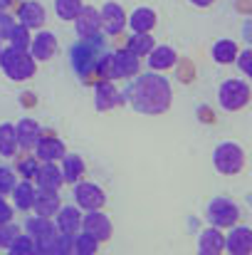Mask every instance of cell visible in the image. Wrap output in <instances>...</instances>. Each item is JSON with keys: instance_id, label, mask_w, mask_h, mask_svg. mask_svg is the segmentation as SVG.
I'll use <instances>...</instances> for the list:
<instances>
[{"instance_id": "6da1fadb", "label": "cell", "mask_w": 252, "mask_h": 255, "mask_svg": "<svg viewBox=\"0 0 252 255\" xmlns=\"http://www.w3.org/2000/svg\"><path fill=\"white\" fill-rule=\"evenodd\" d=\"M121 99H126V104L139 112V114H164L168 112L170 102H173V89L170 82L161 72H146V75H136V80L124 89Z\"/></svg>"}, {"instance_id": "7a4b0ae2", "label": "cell", "mask_w": 252, "mask_h": 255, "mask_svg": "<svg viewBox=\"0 0 252 255\" xmlns=\"http://www.w3.org/2000/svg\"><path fill=\"white\" fill-rule=\"evenodd\" d=\"M104 37L101 35H94V37H80V42L70 50V60H72V70L86 77L96 70L99 60L104 57Z\"/></svg>"}, {"instance_id": "3957f363", "label": "cell", "mask_w": 252, "mask_h": 255, "mask_svg": "<svg viewBox=\"0 0 252 255\" xmlns=\"http://www.w3.org/2000/svg\"><path fill=\"white\" fill-rule=\"evenodd\" d=\"M139 57L134 52H129L126 47L124 50H116V52H109L99 60L96 70L104 75V80H126V77H136L139 75Z\"/></svg>"}, {"instance_id": "277c9868", "label": "cell", "mask_w": 252, "mask_h": 255, "mask_svg": "<svg viewBox=\"0 0 252 255\" xmlns=\"http://www.w3.org/2000/svg\"><path fill=\"white\" fill-rule=\"evenodd\" d=\"M0 70L5 72L7 80H12V82H25V80L35 77L37 65H35V60L30 57V52L5 47V50H0Z\"/></svg>"}, {"instance_id": "5b68a950", "label": "cell", "mask_w": 252, "mask_h": 255, "mask_svg": "<svg viewBox=\"0 0 252 255\" xmlns=\"http://www.w3.org/2000/svg\"><path fill=\"white\" fill-rule=\"evenodd\" d=\"M213 164H215L218 173L235 176L245 169V151L235 141H220L213 151Z\"/></svg>"}, {"instance_id": "8992f818", "label": "cell", "mask_w": 252, "mask_h": 255, "mask_svg": "<svg viewBox=\"0 0 252 255\" xmlns=\"http://www.w3.org/2000/svg\"><path fill=\"white\" fill-rule=\"evenodd\" d=\"M250 85L248 80H240V77H233V80H225L220 85L218 92V99H220V107L225 112H240L250 104Z\"/></svg>"}, {"instance_id": "52a82bcc", "label": "cell", "mask_w": 252, "mask_h": 255, "mask_svg": "<svg viewBox=\"0 0 252 255\" xmlns=\"http://www.w3.org/2000/svg\"><path fill=\"white\" fill-rule=\"evenodd\" d=\"M240 218V208L235 201L225 198V196H215L210 203H208V221L215 226V228H233Z\"/></svg>"}, {"instance_id": "ba28073f", "label": "cell", "mask_w": 252, "mask_h": 255, "mask_svg": "<svg viewBox=\"0 0 252 255\" xmlns=\"http://www.w3.org/2000/svg\"><path fill=\"white\" fill-rule=\"evenodd\" d=\"M75 201L80 211H101V206L106 203V193L91 181H77Z\"/></svg>"}, {"instance_id": "9c48e42d", "label": "cell", "mask_w": 252, "mask_h": 255, "mask_svg": "<svg viewBox=\"0 0 252 255\" xmlns=\"http://www.w3.org/2000/svg\"><path fill=\"white\" fill-rule=\"evenodd\" d=\"M80 231H84L86 236H91L96 243H104V241L111 238L114 226H111V218L106 213H101V211H86V216H82V228Z\"/></svg>"}, {"instance_id": "30bf717a", "label": "cell", "mask_w": 252, "mask_h": 255, "mask_svg": "<svg viewBox=\"0 0 252 255\" xmlns=\"http://www.w3.org/2000/svg\"><path fill=\"white\" fill-rule=\"evenodd\" d=\"M228 255H252V231L248 226H233L225 236Z\"/></svg>"}, {"instance_id": "8fae6325", "label": "cell", "mask_w": 252, "mask_h": 255, "mask_svg": "<svg viewBox=\"0 0 252 255\" xmlns=\"http://www.w3.org/2000/svg\"><path fill=\"white\" fill-rule=\"evenodd\" d=\"M99 20L101 30H106L109 35H119L126 27V12L119 2H104V7L99 10Z\"/></svg>"}, {"instance_id": "7c38bea8", "label": "cell", "mask_w": 252, "mask_h": 255, "mask_svg": "<svg viewBox=\"0 0 252 255\" xmlns=\"http://www.w3.org/2000/svg\"><path fill=\"white\" fill-rule=\"evenodd\" d=\"M17 20H20V25H25L27 30H40V27L47 22V12H45L42 2H37V0H27V2L20 5V10H17Z\"/></svg>"}, {"instance_id": "4fadbf2b", "label": "cell", "mask_w": 252, "mask_h": 255, "mask_svg": "<svg viewBox=\"0 0 252 255\" xmlns=\"http://www.w3.org/2000/svg\"><path fill=\"white\" fill-rule=\"evenodd\" d=\"M62 201H60V193L57 191H47V188H40L35 191V198H32V206L35 208V216H45V218H55V213L60 211Z\"/></svg>"}, {"instance_id": "5bb4252c", "label": "cell", "mask_w": 252, "mask_h": 255, "mask_svg": "<svg viewBox=\"0 0 252 255\" xmlns=\"http://www.w3.org/2000/svg\"><path fill=\"white\" fill-rule=\"evenodd\" d=\"M35 183L47 191H60L65 186V178H62V171L57 164L42 161V164H37V171H35Z\"/></svg>"}, {"instance_id": "9a60e30c", "label": "cell", "mask_w": 252, "mask_h": 255, "mask_svg": "<svg viewBox=\"0 0 252 255\" xmlns=\"http://www.w3.org/2000/svg\"><path fill=\"white\" fill-rule=\"evenodd\" d=\"M27 52H30L32 60H50L57 52V37L52 32H47V30H40L35 35V40H30Z\"/></svg>"}, {"instance_id": "2e32d148", "label": "cell", "mask_w": 252, "mask_h": 255, "mask_svg": "<svg viewBox=\"0 0 252 255\" xmlns=\"http://www.w3.org/2000/svg\"><path fill=\"white\" fill-rule=\"evenodd\" d=\"M55 216H57L55 228L60 233H67V236L80 233V228H82V211L77 206H60V211Z\"/></svg>"}, {"instance_id": "e0dca14e", "label": "cell", "mask_w": 252, "mask_h": 255, "mask_svg": "<svg viewBox=\"0 0 252 255\" xmlns=\"http://www.w3.org/2000/svg\"><path fill=\"white\" fill-rule=\"evenodd\" d=\"M75 27H77V35H80V37H94V35H101L99 10L84 5L82 10L77 12V17H75Z\"/></svg>"}, {"instance_id": "ac0fdd59", "label": "cell", "mask_w": 252, "mask_h": 255, "mask_svg": "<svg viewBox=\"0 0 252 255\" xmlns=\"http://www.w3.org/2000/svg\"><path fill=\"white\" fill-rule=\"evenodd\" d=\"M119 104H121V92L111 85L109 80L96 85V89H94V107H96V112H109V109H114Z\"/></svg>"}, {"instance_id": "d6986e66", "label": "cell", "mask_w": 252, "mask_h": 255, "mask_svg": "<svg viewBox=\"0 0 252 255\" xmlns=\"http://www.w3.org/2000/svg\"><path fill=\"white\" fill-rule=\"evenodd\" d=\"M225 251V236L220 228H205L198 238V255H223Z\"/></svg>"}, {"instance_id": "ffe728a7", "label": "cell", "mask_w": 252, "mask_h": 255, "mask_svg": "<svg viewBox=\"0 0 252 255\" xmlns=\"http://www.w3.org/2000/svg\"><path fill=\"white\" fill-rule=\"evenodd\" d=\"M42 136V129L35 119H20L15 124V139H17V146H25V149H32Z\"/></svg>"}, {"instance_id": "44dd1931", "label": "cell", "mask_w": 252, "mask_h": 255, "mask_svg": "<svg viewBox=\"0 0 252 255\" xmlns=\"http://www.w3.org/2000/svg\"><path fill=\"white\" fill-rule=\"evenodd\" d=\"M67 151H65V144L60 141V139H55V136H40V141L35 144V156L40 159V161H50V164H55V161H60L62 156H65Z\"/></svg>"}, {"instance_id": "7402d4cb", "label": "cell", "mask_w": 252, "mask_h": 255, "mask_svg": "<svg viewBox=\"0 0 252 255\" xmlns=\"http://www.w3.org/2000/svg\"><path fill=\"white\" fill-rule=\"evenodd\" d=\"M52 233H57L55 228V221L52 218H45V216H32L25 221V236H30L32 241H45L50 238Z\"/></svg>"}, {"instance_id": "603a6c76", "label": "cell", "mask_w": 252, "mask_h": 255, "mask_svg": "<svg viewBox=\"0 0 252 255\" xmlns=\"http://www.w3.org/2000/svg\"><path fill=\"white\" fill-rule=\"evenodd\" d=\"M175 62H178V55H175V50L168 47V45H159V47H154V50L149 52V67H151L154 72H166Z\"/></svg>"}, {"instance_id": "cb8c5ba5", "label": "cell", "mask_w": 252, "mask_h": 255, "mask_svg": "<svg viewBox=\"0 0 252 255\" xmlns=\"http://www.w3.org/2000/svg\"><path fill=\"white\" fill-rule=\"evenodd\" d=\"M156 22H159V15H156V10H151V7H136L131 15H129V27L134 30V32H151L154 27H156Z\"/></svg>"}, {"instance_id": "d4e9b609", "label": "cell", "mask_w": 252, "mask_h": 255, "mask_svg": "<svg viewBox=\"0 0 252 255\" xmlns=\"http://www.w3.org/2000/svg\"><path fill=\"white\" fill-rule=\"evenodd\" d=\"M10 196H12V203H15L17 211H30L32 198H35V186L30 183V178H25V181H15Z\"/></svg>"}, {"instance_id": "484cf974", "label": "cell", "mask_w": 252, "mask_h": 255, "mask_svg": "<svg viewBox=\"0 0 252 255\" xmlns=\"http://www.w3.org/2000/svg\"><path fill=\"white\" fill-rule=\"evenodd\" d=\"M60 161H62L60 171H62L65 183H77V181L84 176V169H86V166H84L82 156H77V154H65Z\"/></svg>"}, {"instance_id": "4316f807", "label": "cell", "mask_w": 252, "mask_h": 255, "mask_svg": "<svg viewBox=\"0 0 252 255\" xmlns=\"http://www.w3.org/2000/svg\"><path fill=\"white\" fill-rule=\"evenodd\" d=\"M238 42H233V40H218L215 45H213V60L215 62H220V65H233L235 62V57H238Z\"/></svg>"}, {"instance_id": "83f0119b", "label": "cell", "mask_w": 252, "mask_h": 255, "mask_svg": "<svg viewBox=\"0 0 252 255\" xmlns=\"http://www.w3.org/2000/svg\"><path fill=\"white\" fill-rule=\"evenodd\" d=\"M154 37H151V32H134L131 37H129V42H126V50L129 52H134L136 57H144V55H149L151 50H154Z\"/></svg>"}, {"instance_id": "f1b7e54d", "label": "cell", "mask_w": 252, "mask_h": 255, "mask_svg": "<svg viewBox=\"0 0 252 255\" xmlns=\"http://www.w3.org/2000/svg\"><path fill=\"white\" fill-rule=\"evenodd\" d=\"M17 151V139H15V124H0V156L10 159Z\"/></svg>"}, {"instance_id": "f546056e", "label": "cell", "mask_w": 252, "mask_h": 255, "mask_svg": "<svg viewBox=\"0 0 252 255\" xmlns=\"http://www.w3.org/2000/svg\"><path fill=\"white\" fill-rule=\"evenodd\" d=\"M96 251H99V243L84 231L72 236V255H96Z\"/></svg>"}, {"instance_id": "4dcf8cb0", "label": "cell", "mask_w": 252, "mask_h": 255, "mask_svg": "<svg viewBox=\"0 0 252 255\" xmlns=\"http://www.w3.org/2000/svg\"><path fill=\"white\" fill-rule=\"evenodd\" d=\"M30 40H32L30 30H27L25 25L15 22V25H12V30H10V35H7V42H10V47H12V50H25V52H27V47H30Z\"/></svg>"}, {"instance_id": "1f68e13d", "label": "cell", "mask_w": 252, "mask_h": 255, "mask_svg": "<svg viewBox=\"0 0 252 255\" xmlns=\"http://www.w3.org/2000/svg\"><path fill=\"white\" fill-rule=\"evenodd\" d=\"M7 253L10 255H35V241L25 233H17L15 241L7 246Z\"/></svg>"}, {"instance_id": "d6a6232c", "label": "cell", "mask_w": 252, "mask_h": 255, "mask_svg": "<svg viewBox=\"0 0 252 255\" xmlns=\"http://www.w3.org/2000/svg\"><path fill=\"white\" fill-rule=\"evenodd\" d=\"M82 7H84L82 0H55V12L62 20H75Z\"/></svg>"}, {"instance_id": "836d02e7", "label": "cell", "mask_w": 252, "mask_h": 255, "mask_svg": "<svg viewBox=\"0 0 252 255\" xmlns=\"http://www.w3.org/2000/svg\"><path fill=\"white\" fill-rule=\"evenodd\" d=\"M17 233H20V231H17L12 223H2V226H0V248H5V251H7V246L15 241V236H17Z\"/></svg>"}, {"instance_id": "e575fe53", "label": "cell", "mask_w": 252, "mask_h": 255, "mask_svg": "<svg viewBox=\"0 0 252 255\" xmlns=\"http://www.w3.org/2000/svg\"><path fill=\"white\" fill-rule=\"evenodd\" d=\"M235 62H238V67H240V72H243L245 77H252V50H243V52H238Z\"/></svg>"}, {"instance_id": "d590c367", "label": "cell", "mask_w": 252, "mask_h": 255, "mask_svg": "<svg viewBox=\"0 0 252 255\" xmlns=\"http://www.w3.org/2000/svg\"><path fill=\"white\" fill-rule=\"evenodd\" d=\"M12 186H15V173L0 166V196H7L12 191Z\"/></svg>"}, {"instance_id": "8d00e7d4", "label": "cell", "mask_w": 252, "mask_h": 255, "mask_svg": "<svg viewBox=\"0 0 252 255\" xmlns=\"http://www.w3.org/2000/svg\"><path fill=\"white\" fill-rule=\"evenodd\" d=\"M12 25H15L12 15H7L5 10H0V42H2V40H7V35H10Z\"/></svg>"}, {"instance_id": "74e56055", "label": "cell", "mask_w": 252, "mask_h": 255, "mask_svg": "<svg viewBox=\"0 0 252 255\" xmlns=\"http://www.w3.org/2000/svg\"><path fill=\"white\" fill-rule=\"evenodd\" d=\"M10 221H12V206L0 196V226L2 223H10Z\"/></svg>"}, {"instance_id": "f35d334b", "label": "cell", "mask_w": 252, "mask_h": 255, "mask_svg": "<svg viewBox=\"0 0 252 255\" xmlns=\"http://www.w3.org/2000/svg\"><path fill=\"white\" fill-rule=\"evenodd\" d=\"M20 171H22L27 178H32V176H35V171H37V161H32V159H25V161H22V166H20Z\"/></svg>"}, {"instance_id": "ab89813d", "label": "cell", "mask_w": 252, "mask_h": 255, "mask_svg": "<svg viewBox=\"0 0 252 255\" xmlns=\"http://www.w3.org/2000/svg\"><path fill=\"white\" fill-rule=\"evenodd\" d=\"M190 2H193L195 7H208V5H213L215 0H190Z\"/></svg>"}, {"instance_id": "60d3db41", "label": "cell", "mask_w": 252, "mask_h": 255, "mask_svg": "<svg viewBox=\"0 0 252 255\" xmlns=\"http://www.w3.org/2000/svg\"><path fill=\"white\" fill-rule=\"evenodd\" d=\"M7 5H10V0H0V10H5Z\"/></svg>"}, {"instance_id": "b9f144b4", "label": "cell", "mask_w": 252, "mask_h": 255, "mask_svg": "<svg viewBox=\"0 0 252 255\" xmlns=\"http://www.w3.org/2000/svg\"><path fill=\"white\" fill-rule=\"evenodd\" d=\"M0 50H2V45H0Z\"/></svg>"}, {"instance_id": "7bdbcfd3", "label": "cell", "mask_w": 252, "mask_h": 255, "mask_svg": "<svg viewBox=\"0 0 252 255\" xmlns=\"http://www.w3.org/2000/svg\"><path fill=\"white\" fill-rule=\"evenodd\" d=\"M7 255H10V253H7Z\"/></svg>"}]
</instances>
